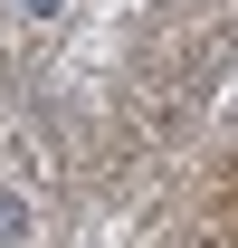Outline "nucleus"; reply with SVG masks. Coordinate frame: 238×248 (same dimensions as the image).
<instances>
[{
    "mask_svg": "<svg viewBox=\"0 0 238 248\" xmlns=\"http://www.w3.org/2000/svg\"><path fill=\"white\" fill-rule=\"evenodd\" d=\"M10 239H29V201H19V191L0 182V248H10Z\"/></svg>",
    "mask_w": 238,
    "mask_h": 248,
    "instance_id": "obj_1",
    "label": "nucleus"
},
{
    "mask_svg": "<svg viewBox=\"0 0 238 248\" xmlns=\"http://www.w3.org/2000/svg\"><path fill=\"white\" fill-rule=\"evenodd\" d=\"M19 10H29V19H58V10H67V0H19Z\"/></svg>",
    "mask_w": 238,
    "mask_h": 248,
    "instance_id": "obj_2",
    "label": "nucleus"
}]
</instances>
